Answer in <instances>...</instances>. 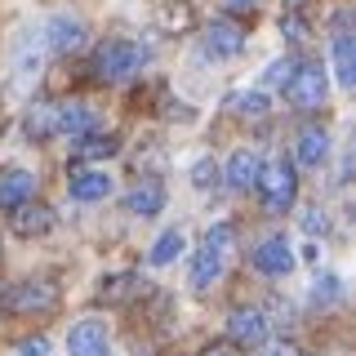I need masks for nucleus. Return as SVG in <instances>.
<instances>
[{
	"label": "nucleus",
	"instance_id": "f257e3e1",
	"mask_svg": "<svg viewBox=\"0 0 356 356\" xmlns=\"http://www.w3.org/2000/svg\"><path fill=\"white\" fill-rule=\"evenodd\" d=\"M232 250H236V227H232V222H214V227L205 232V241H200V250L192 254V285L196 289L214 285L218 276L227 272Z\"/></svg>",
	"mask_w": 356,
	"mask_h": 356
},
{
	"label": "nucleus",
	"instance_id": "f03ea898",
	"mask_svg": "<svg viewBox=\"0 0 356 356\" xmlns=\"http://www.w3.org/2000/svg\"><path fill=\"white\" fill-rule=\"evenodd\" d=\"M147 63H152V49H143V44H134V40H107V44H98V54H94V76L103 85H125Z\"/></svg>",
	"mask_w": 356,
	"mask_h": 356
},
{
	"label": "nucleus",
	"instance_id": "7ed1b4c3",
	"mask_svg": "<svg viewBox=\"0 0 356 356\" xmlns=\"http://www.w3.org/2000/svg\"><path fill=\"white\" fill-rule=\"evenodd\" d=\"M54 307H58L54 281H18L0 289V312H9V316H36V312H54Z\"/></svg>",
	"mask_w": 356,
	"mask_h": 356
},
{
	"label": "nucleus",
	"instance_id": "20e7f679",
	"mask_svg": "<svg viewBox=\"0 0 356 356\" xmlns=\"http://www.w3.org/2000/svg\"><path fill=\"white\" fill-rule=\"evenodd\" d=\"M259 192H263V205L272 209V214H285V209L294 205V196H298V174H294V165H285V161L263 165Z\"/></svg>",
	"mask_w": 356,
	"mask_h": 356
},
{
	"label": "nucleus",
	"instance_id": "39448f33",
	"mask_svg": "<svg viewBox=\"0 0 356 356\" xmlns=\"http://www.w3.org/2000/svg\"><path fill=\"white\" fill-rule=\"evenodd\" d=\"M285 98H289L294 107H303V111L325 107V98H330V81H325V72H321L316 63L294 67V76H289V85H285Z\"/></svg>",
	"mask_w": 356,
	"mask_h": 356
},
{
	"label": "nucleus",
	"instance_id": "423d86ee",
	"mask_svg": "<svg viewBox=\"0 0 356 356\" xmlns=\"http://www.w3.org/2000/svg\"><path fill=\"white\" fill-rule=\"evenodd\" d=\"M241 49H245V31L227 18H214L205 27V36H200V54L209 63H232V58H241Z\"/></svg>",
	"mask_w": 356,
	"mask_h": 356
},
{
	"label": "nucleus",
	"instance_id": "0eeeda50",
	"mask_svg": "<svg viewBox=\"0 0 356 356\" xmlns=\"http://www.w3.org/2000/svg\"><path fill=\"white\" fill-rule=\"evenodd\" d=\"M227 339L236 348H263L272 339V321H267L263 307H236L227 316Z\"/></svg>",
	"mask_w": 356,
	"mask_h": 356
},
{
	"label": "nucleus",
	"instance_id": "6e6552de",
	"mask_svg": "<svg viewBox=\"0 0 356 356\" xmlns=\"http://www.w3.org/2000/svg\"><path fill=\"white\" fill-rule=\"evenodd\" d=\"M44 44H49L54 54H76V49H85V44H89L85 18H76V14H54L49 22H44Z\"/></svg>",
	"mask_w": 356,
	"mask_h": 356
},
{
	"label": "nucleus",
	"instance_id": "1a4fd4ad",
	"mask_svg": "<svg viewBox=\"0 0 356 356\" xmlns=\"http://www.w3.org/2000/svg\"><path fill=\"white\" fill-rule=\"evenodd\" d=\"M67 352H72V356H111L107 325H103V321H94V316L76 321V325L67 330Z\"/></svg>",
	"mask_w": 356,
	"mask_h": 356
},
{
	"label": "nucleus",
	"instance_id": "9d476101",
	"mask_svg": "<svg viewBox=\"0 0 356 356\" xmlns=\"http://www.w3.org/2000/svg\"><path fill=\"white\" fill-rule=\"evenodd\" d=\"M250 263H254V272H263V276H289L294 272V245L285 236H267V241L254 245Z\"/></svg>",
	"mask_w": 356,
	"mask_h": 356
},
{
	"label": "nucleus",
	"instance_id": "9b49d317",
	"mask_svg": "<svg viewBox=\"0 0 356 356\" xmlns=\"http://www.w3.org/2000/svg\"><path fill=\"white\" fill-rule=\"evenodd\" d=\"M334 76L343 89L356 85V40H352V18L339 14L334 18Z\"/></svg>",
	"mask_w": 356,
	"mask_h": 356
},
{
	"label": "nucleus",
	"instance_id": "f8f14e48",
	"mask_svg": "<svg viewBox=\"0 0 356 356\" xmlns=\"http://www.w3.org/2000/svg\"><path fill=\"white\" fill-rule=\"evenodd\" d=\"M98 129V111L81 103V98H72V103L54 107V134H67V138H85V134Z\"/></svg>",
	"mask_w": 356,
	"mask_h": 356
},
{
	"label": "nucleus",
	"instance_id": "ddd939ff",
	"mask_svg": "<svg viewBox=\"0 0 356 356\" xmlns=\"http://www.w3.org/2000/svg\"><path fill=\"white\" fill-rule=\"evenodd\" d=\"M36 196V174L31 170H5L0 174V209H9V214H14L18 205H27V200Z\"/></svg>",
	"mask_w": 356,
	"mask_h": 356
},
{
	"label": "nucleus",
	"instance_id": "4468645a",
	"mask_svg": "<svg viewBox=\"0 0 356 356\" xmlns=\"http://www.w3.org/2000/svg\"><path fill=\"white\" fill-rule=\"evenodd\" d=\"M325 156H330V129H325V125H307V129L294 138V161L303 165V170L325 165Z\"/></svg>",
	"mask_w": 356,
	"mask_h": 356
},
{
	"label": "nucleus",
	"instance_id": "2eb2a0df",
	"mask_svg": "<svg viewBox=\"0 0 356 356\" xmlns=\"http://www.w3.org/2000/svg\"><path fill=\"white\" fill-rule=\"evenodd\" d=\"M67 192H72V200H103L111 192V178L107 170H85V165H72V178H67Z\"/></svg>",
	"mask_w": 356,
	"mask_h": 356
},
{
	"label": "nucleus",
	"instance_id": "dca6fc26",
	"mask_svg": "<svg viewBox=\"0 0 356 356\" xmlns=\"http://www.w3.org/2000/svg\"><path fill=\"white\" fill-rule=\"evenodd\" d=\"M259 174H263V156L259 152H232L227 161V187L232 192H250V187H259Z\"/></svg>",
	"mask_w": 356,
	"mask_h": 356
},
{
	"label": "nucleus",
	"instance_id": "f3484780",
	"mask_svg": "<svg viewBox=\"0 0 356 356\" xmlns=\"http://www.w3.org/2000/svg\"><path fill=\"white\" fill-rule=\"evenodd\" d=\"M125 209H129V214H143V218L161 214V209H165V187L156 183V178H143L138 187L125 192Z\"/></svg>",
	"mask_w": 356,
	"mask_h": 356
},
{
	"label": "nucleus",
	"instance_id": "a211bd4d",
	"mask_svg": "<svg viewBox=\"0 0 356 356\" xmlns=\"http://www.w3.org/2000/svg\"><path fill=\"white\" fill-rule=\"evenodd\" d=\"M54 222H58V218H54L49 205H31V200H27V205L14 209V232H18V236H49Z\"/></svg>",
	"mask_w": 356,
	"mask_h": 356
},
{
	"label": "nucleus",
	"instance_id": "6ab92c4d",
	"mask_svg": "<svg viewBox=\"0 0 356 356\" xmlns=\"http://www.w3.org/2000/svg\"><path fill=\"white\" fill-rule=\"evenodd\" d=\"M227 111L241 120H263L267 111H272V98H267V89H236V94L227 98Z\"/></svg>",
	"mask_w": 356,
	"mask_h": 356
},
{
	"label": "nucleus",
	"instance_id": "aec40b11",
	"mask_svg": "<svg viewBox=\"0 0 356 356\" xmlns=\"http://www.w3.org/2000/svg\"><path fill=\"white\" fill-rule=\"evenodd\" d=\"M183 254H187V236H183L178 227H170V232H161V236H156L147 263H152V267H170L174 259H183Z\"/></svg>",
	"mask_w": 356,
	"mask_h": 356
},
{
	"label": "nucleus",
	"instance_id": "412c9836",
	"mask_svg": "<svg viewBox=\"0 0 356 356\" xmlns=\"http://www.w3.org/2000/svg\"><path fill=\"white\" fill-rule=\"evenodd\" d=\"M339 303H343V281H339L334 272L316 276V285H312V307L330 312V307H339Z\"/></svg>",
	"mask_w": 356,
	"mask_h": 356
},
{
	"label": "nucleus",
	"instance_id": "4be33fe9",
	"mask_svg": "<svg viewBox=\"0 0 356 356\" xmlns=\"http://www.w3.org/2000/svg\"><path fill=\"white\" fill-rule=\"evenodd\" d=\"M14 72H18V85H27V81H36V76H40V49L31 40H22L18 49H14Z\"/></svg>",
	"mask_w": 356,
	"mask_h": 356
},
{
	"label": "nucleus",
	"instance_id": "5701e85b",
	"mask_svg": "<svg viewBox=\"0 0 356 356\" xmlns=\"http://www.w3.org/2000/svg\"><path fill=\"white\" fill-rule=\"evenodd\" d=\"M22 129H27V138H49V134H54V107L49 103L31 107L27 120H22Z\"/></svg>",
	"mask_w": 356,
	"mask_h": 356
},
{
	"label": "nucleus",
	"instance_id": "b1692460",
	"mask_svg": "<svg viewBox=\"0 0 356 356\" xmlns=\"http://www.w3.org/2000/svg\"><path fill=\"white\" fill-rule=\"evenodd\" d=\"M116 147H120V143L111 138V134H107V138H94V134H85V138H81V152H76V156H85V161H103V156H111Z\"/></svg>",
	"mask_w": 356,
	"mask_h": 356
},
{
	"label": "nucleus",
	"instance_id": "393cba45",
	"mask_svg": "<svg viewBox=\"0 0 356 356\" xmlns=\"http://www.w3.org/2000/svg\"><path fill=\"white\" fill-rule=\"evenodd\" d=\"M192 183H196V192H214V183H218V165L209 161V156L192 165Z\"/></svg>",
	"mask_w": 356,
	"mask_h": 356
},
{
	"label": "nucleus",
	"instance_id": "a878e982",
	"mask_svg": "<svg viewBox=\"0 0 356 356\" xmlns=\"http://www.w3.org/2000/svg\"><path fill=\"white\" fill-rule=\"evenodd\" d=\"M294 67H298V63H289V58H276V63L263 72V81H267V85H276V89H285V85H289V76H294Z\"/></svg>",
	"mask_w": 356,
	"mask_h": 356
},
{
	"label": "nucleus",
	"instance_id": "bb28decb",
	"mask_svg": "<svg viewBox=\"0 0 356 356\" xmlns=\"http://www.w3.org/2000/svg\"><path fill=\"white\" fill-rule=\"evenodd\" d=\"M14 356H49V339H44V334H36V339H22Z\"/></svg>",
	"mask_w": 356,
	"mask_h": 356
},
{
	"label": "nucleus",
	"instance_id": "cd10ccee",
	"mask_svg": "<svg viewBox=\"0 0 356 356\" xmlns=\"http://www.w3.org/2000/svg\"><path fill=\"white\" fill-rule=\"evenodd\" d=\"M325 227H330V218L321 214V209H307V214H303V232H312V236H316V232H325Z\"/></svg>",
	"mask_w": 356,
	"mask_h": 356
},
{
	"label": "nucleus",
	"instance_id": "c85d7f7f",
	"mask_svg": "<svg viewBox=\"0 0 356 356\" xmlns=\"http://www.w3.org/2000/svg\"><path fill=\"white\" fill-rule=\"evenodd\" d=\"M196 356H241V348L227 339V343H209V348H205V352H196Z\"/></svg>",
	"mask_w": 356,
	"mask_h": 356
},
{
	"label": "nucleus",
	"instance_id": "c756f323",
	"mask_svg": "<svg viewBox=\"0 0 356 356\" xmlns=\"http://www.w3.org/2000/svg\"><path fill=\"white\" fill-rule=\"evenodd\" d=\"M263 356H298L294 343H263Z\"/></svg>",
	"mask_w": 356,
	"mask_h": 356
},
{
	"label": "nucleus",
	"instance_id": "7c9ffc66",
	"mask_svg": "<svg viewBox=\"0 0 356 356\" xmlns=\"http://www.w3.org/2000/svg\"><path fill=\"white\" fill-rule=\"evenodd\" d=\"M232 9H250V5H259V0H227Z\"/></svg>",
	"mask_w": 356,
	"mask_h": 356
}]
</instances>
